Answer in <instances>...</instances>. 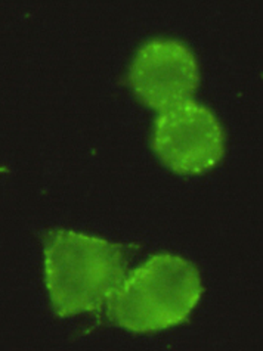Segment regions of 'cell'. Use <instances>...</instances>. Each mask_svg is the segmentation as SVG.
I'll return each instance as SVG.
<instances>
[{
    "label": "cell",
    "instance_id": "obj_2",
    "mask_svg": "<svg viewBox=\"0 0 263 351\" xmlns=\"http://www.w3.org/2000/svg\"><path fill=\"white\" fill-rule=\"evenodd\" d=\"M201 295L197 267L181 256L161 252L122 280L108 300V313L132 332H157L187 320Z\"/></svg>",
    "mask_w": 263,
    "mask_h": 351
},
{
    "label": "cell",
    "instance_id": "obj_3",
    "mask_svg": "<svg viewBox=\"0 0 263 351\" xmlns=\"http://www.w3.org/2000/svg\"><path fill=\"white\" fill-rule=\"evenodd\" d=\"M152 148L173 171L200 174L222 160L225 134L207 106L188 99L160 112L154 124Z\"/></svg>",
    "mask_w": 263,
    "mask_h": 351
},
{
    "label": "cell",
    "instance_id": "obj_4",
    "mask_svg": "<svg viewBox=\"0 0 263 351\" xmlns=\"http://www.w3.org/2000/svg\"><path fill=\"white\" fill-rule=\"evenodd\" d=\"M129 77L136 96L157 111L188 101L200 80L191 49L173 38H154L141 46Z\"/></svg>",
    "mask_w": 263,
    "mask_h": 351
},
{
    "label": "cell",
    "instance_id": "obj_1",
    "mask_svg": "<svg viewBox=\"0 0 263 351\" xmlns=\"http://www.w3.org/2000/svg\"><path fill=\"white\" fill-rule=\"evenodd\" d=\"M128 260L120 245L74 230L45 239V280L56 316L100 310L124 279Z\"/></svg>",
    "mask_w": 263,
    "mask_h": 351
}]
</instances>
